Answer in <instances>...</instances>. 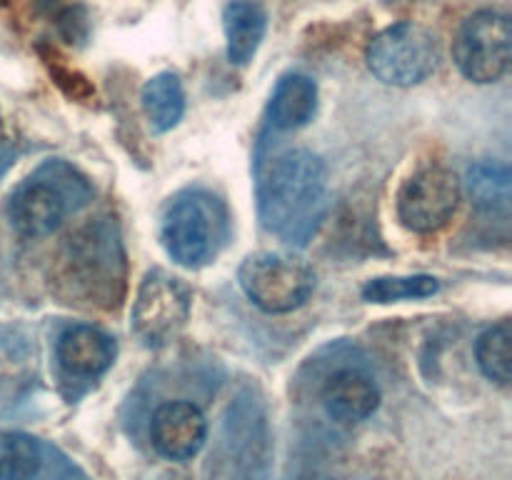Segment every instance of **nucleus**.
<instances>
[{
    "label": "nucleus",
    "mask_w": 512,
    "mask_h": 480,
    "mask_svg": "<svg viewBox=\"0 0 512 480\" xmlns=\"http://www.w3.org/2000/svg\"><path fill=\"white\" fill-rule=\"evenodd\" d=\"M258 215L288 245L310 243L328 208V168L305 148L285 150L258 168Z\"/></svg>",
    "instance_id": "nucleus-1"
},
{
    "label": "nucleus",
    "mask_w": 512,
    "mask_h": 480,
    "mask_svg": "<svg viewBox=\"0 0 512 480\" xmlns=\"http://www.w3.org/2000/svg\"><path fill=\"white\" fill-rule=\"evenodd\" d=\"M93 200V185L60 158L43 160L8 198V220L23 238H45Z\"/></svg>",
    "instance_id": "nucleus-2"
},
{
    "label": "nucleus",
    "mask_w": 512,
    "mask_h": 480,
    "mask_svg": "<svg viewBox=\"0 0 512 480\" xmlns=\"http://www.w3.org/2000/svg\"><path fill=\"white\" fill-rule=\"evenodd\" d=\"M233 220L220 195L205 188H185L165 203L160 215V243L178 265L190 270L213 263L230 240Z\"/></svg>",
    "instance_id": "nucleus-3"
},
{
    "label": "nucleus",
    "mask_w": 512,
    "mask_h": 480,
    "mask_svg": "<svg viewBox=\"0 0 512 480\" xmlns=\"http://www.w3.org/2000/svg\"><path fill=\"white\" fill-rule=\"evenodd\" d=\"M63 280L88 305L113 308L125 290V250L110 220H95L68 238Z\"/></svg>",
    "instance_id": "nucleus-4"
},
{
    "label": "nucleus",
    "mask_w": 512,
    "mask_h": 480,
    "mask_svg": "<svg viewBox=\"0 0 512 480\" xmlns=\"http://www.w3.org/2000/svg\"><path fill=\"white\" fill-rule=\"evenodd\" d=\"M238 283L255 308L268 315H285L308 303L315 275L303 260L260 250L240 263Z\"/></svg>",
    "instance_id": "nucleus-5"
},
{
    "label": "nucleus",
    "mask_w": 512,
    "mask_h": 480,
    "mask_svg": "<svg viewBox=\"0 0 512 480\" xmlns=\"http://www.w3.org/2000/svg\"><path fill=\"white\" fill-rule=\"evenodd\" d=\"M438 40L418 23H395L380 30L365 50L368 68L380 83L413 88L438 68Z\"/></svg>",
    "instance_id": "nucleus-6"
},
{
    "label": "nucleus",
    "mask_w": 512,
    "mask_h": 480,
    "mask_svg": "<svg viewBox=\"0 0 512 480\" xmlns=\"http://www.w3.org/2000/svg\"><path fill=\"white\" fill-rule=\"evenodd\" d=\"M193 293L180 278L168 270H150L138 285L133 310H130V328L135 338L148 348H163L173 343L180 330L188 325Z\"/></svg>",
    "instance_id": "nucleus-7"
},
{
    "label": "nucleus",
    "mask_w": 512,
    "mask_h": 480,
    "mask_svg": "<svg viewBox=\"0 0 512 480\" xmlns=\"http://www.w3.org/2000/svg\"><path fill=\"white\" fill-rule=\"evenodd\" d=\"M512 25L500 10L468 15L453 40V60L460 73L478 85L498 83L510 68Z\"/></svg>",
    "instance_id": "nucleus-8"
},
{
    "label": "nucleus",
    "mask_w": 512,
    "mask_h": 480,
    "mask_svg": "<svg viewBox=\"0 0 512 480\" xmlns=\"http://www.w3.org/2000/svg\"><path fill=\"white\" fill-rule=\"evenodd\" d=\"M463 198V185L453 170L428 165L410 175L398 193V218L420 235L438 233L453 220Z\"/></svg>",
    "instance_id": "nucleus-9"
},
{
    "label": "nucleus",
    "mask_w": 512,
    "mask_h": 480,
    "mask_svg": "<svg viewBox=\"0 0 512 480\" xmlns=\"http://www.w3.org/2000/svg\"><path fill=\"white\" fill-rule=\"evenodd\" d=\"M225 460L238 480H265L270 470V430L263 403L253 390H243L230 403L223 430Z\"/></svg>",
    "instance_id": "nucleus-10"
},
{
    "label": "nucleus",
    "mask_w": 512,
    "mask_h": 480,
    "mask_svg": "<svg viewBox=\"0 0 512 480\" xmlns=\"http://www.w3.org/2000/svg\"><path fill=\"white\" fill-rule=\"evenodd\" d=\"M208 438V420L203 410L188 400H170L153 413L150 443L163 458L190 460L200 453Z\"/></svg>",
    "instance_id": "nucleus-11"
},
{
    "label": "nucleus",
    "mask_w": 512,
    "mask_h": 480,
    "mask_svg": "<svg viewBox=\"0 0 512 480\" xmlns=\"http://www.w3.org/2000/svg\"><path fill=\"white\" fill-rule=\"evenodd\" d=\"M118 345L95 325H70L63 330L55 343V360L70 383H88L98 380L100 375L108 373L113 365Z\"/></svg>",
    "instance_id": "nucleus-12"
},
{
    "label": "nucleus",
    "mask_w": 512,
    "mask_h": 480,
    "mask_svg": "<svg viewBox=\"0 0 512 480\" xmlns=\"http://www.w3.org/2000/svg\"><path fill=\"white\" fill-rule=\"evenodd\" d=\"M73 465L58 448L28 433L0 435V480H70Z\"/></svg>",
    "instance_id": "nucleus-13"
},
{
    "label": "nucleus",
    "mask_w": 512,
    "mask_h": 480,
    "mask_svg": "<svg viewBox=\"0 0 512 480\" xmlns=\"http://www.w3.org/2000/svg\"><path fill=\"white\" fill-rule=\"evenodd\" d=\"M320 400L335 423L353 425L363 423L378 410L380 390L368 370L360 365H343L325 375Z\"/></svg>",
    "instance_id": "nucleus-14"
},
{
    "label": "nucleus",
    "mask_w": 512,
    "mask_h": 480,
    "mask_svg": "<svg viewBox=\"0 0 512 480\" xmlns=\"http://www.w3.org/2000/svg\"><path fill=\"white\" fill-rule=\"evenodd\" d=\"M318 110V83L310 75L288 73L278 80L268 100V123L273 130L290 133L315 118Z\"/></svg>",
    "instance_id": "nucleus-15"
},
{
    "label": "nucleus",
    "mask_w": 512,
    "mask_h": 480,
    "mask_svg": "<svg viewBox=\"0 0 512 480\" xmlns=\"http://www.w3.org/2000/svg\"><path fill=\"white\" fill-rule=\"evenodd\" d=\"M225 53L233 65H248L268 33V13L258 0H230L223 8Z\"/></svg>",
    "instance_id": "nucleus-16"
},
{
    "label": "nucleus",
    "mask_w": 512,
    "mask_h": 480,
    "mask_svg": "<svg viewBox=\"0 0 512 480\" xmlns=\"http://www.w3.org/2000/svg\"><path fill=\"white\" fill-rule=\"evenodd\" d=\"M465 188L480 213L488 218L508 220L512 200V173L508 165L495 160H480L470 165Z\"/></svg>",
    "instance_id": "nucleus-17"
},
{
    "label": "nucleus",
    "mask_w": 512,
    "mask_h": 480,
    "mask_svg": "<svg viewBox=\"0 0 512 480\" xmlns=\"http://www.w3.org/2000/svg\"><path fill=\"white\" fill-rule=\"evenodd\" d=\"M140 103H143V113L145 118H148L150 128H153L155 133H168V130H173L175 125L183 120V83H180V78L175 73L163 70V73L145 80L143 90H140Z\"/></svg>",
    "instance_id": "nucleus-18"
},
{
    "label": "nucleus",
    "mask_w": 512,
    "mask_h": 480,
    "mask_svg": "<svg viewBox=\"0 0 512 480\" xmlns=\"http://www.w3.org/2000/svg\"><path fill=\"white\" fill-rule=\"evenodd\" d=\"M440 290V280L433 275H378L363 285V300L375 305L403 303V300L430 298Z\"/></svg>",
    "instance_id": "nucleus-19"
},
{
    "label": "nucleus",
    "mask_w": 512,
    "mask_h": 480,
    "mask_svg": "<svg viewBox=\"0 0 512 480\" xmlns=\"http://www.w3.org/2000/svg\"><path fill=\"white\" fill-rule=\"evenodd\" d=\"M510 343H512V325L510 320H500L493 328L485 330L475 343V358H478L480 370L488 380L498 385H510L512 360H510Z\"/></svg>",
    "instance_id": "nucleus-20"
}]
</instances>
